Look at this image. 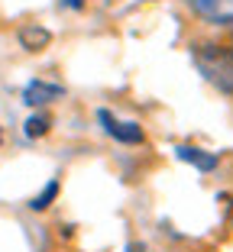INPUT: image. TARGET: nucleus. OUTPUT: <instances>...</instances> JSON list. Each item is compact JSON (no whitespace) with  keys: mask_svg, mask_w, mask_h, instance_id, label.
Segmentation results:
<instances>
[{"mask_svg":"<svg viewBox=\"0 0 233 252\" xmlns=\"http://www.w3.org/2000/svg\"><path fill=\"white\" fill-rule=\"evenodd\" d=\"M98 117H100V123H104L107 136H113V139L127 142V146H136V142H143V129H139V123H127V120H117L110 110H100Z\"/></svg>","mask_w":233,"mask_h":252,"instance_id":"nucleus-2","label":"nucleus"},{"mask_svg":"<svg viewBox=\"0 0 233 252\" xmlns=\"http://www.w3.org/2000/svg\"><path fill=\"white\" fill-rule=\"evenodd\" d=\"M55 194H59V181H49V185H45L42 188V194H36V197H33L30 200V207L33 210H45V207H49V204H52V200H55Z\"/></svg>","mask_w":233,"mask_h":252,"instance_id":"nucleus-7","label":"nucleus"},{"mask_svg":"<svg viewBox=\"0 0 233 252\" xmlns=\"http://www.w3.org/2000/svg\"><path fill=\"white\" fill-rule=\"evenodd\" d=\"M65 91L59 84H45V81H30L26 91H23V100L30 107H39V104H49V100H59Z\"/></svg>","mask_w":233,"mask_h":252,"instance_id":"nucleus-5","label":"nucleus"},{"mask_svg":"<svg viewBox=\"0 0 233 252\" xmlns=\"http://www.w3.org/2000/svg\"><path fill=\"white\" fill-rule=\"evenodd\" d=\"M191 10L198 16L211 23H224V26H233V0H188Z\"/></svg>","mask_w":233,"mask_h":252,"instance_id":"nucleus-3","label":"nucleus"},{"mask_svg":"<svg viewBox=\"0 0 233 252\" xmlns=\"http://www.w3.org/2000/svg\"><path fill=\"white\" fill-rule=\"evenodd\" d=\"M195 65L217 91L233 94V32L220 42H204L195 49Z\"/></svg>","mask_w":233,"mask_h":252,"instance_id":"nucleus-1","label":"nucleus"},{"mask_svg":"<svg viewBox=\"0 0 233 252\" xmlns=\"http://www.w3.org/2000/svg\"><path fill=\"white\" fill-rule=\"evenodd\" d=\"M62 3H65L68 10H81L84 7V0H62Z\"/></svg>","mask_w":233,"mask_h":252,"instance_id":"nucleus-9","label":"nucleus"},{"mask_svg":"<svg viewBox=\"0 0 233 252\" xmlns=\"http://www.w3.org/2000/svg\"><path fill=\"white\" fill-rule=\"evenodd\" d=\"M175 156L181 158V162H188V165H195L198 171H214L217 168V152H204V149H195V146H178L175 149Z\"/></svg>","mask_w":233,"mask_h":252,"instance_id":"nucleus-4","label":"nucleus"},{"mask_svg":"<svg viewBox=\"0 0 233 252\" xmlns=\"http://www.w3.org/2000/svg\"><path fill=\"white\" fill-rule=\"evenodd\" d=\"M20 42L30 49V52H42L45 45L52 42V32L42 30V26H23L20 30Z\"/></svg>","mask_w":233,"mask_h":252,"instance_id":"nucleus-6","label":"nucleus"},{"mask_svg":"<svg viewBox=\"0 0 233 252\" xmlns=\"http://www.w3.org/2000/svg\"><path fill=\"white\" fill-rule=\"evenodd\" d=\"M49 123H52V120L45 117V113L30 117V120H26V136H33V139H36V136H45V133H49Z\"/></svg>","mask_w":233,"mask_h":252,"instance_id":"nucleus-8","label":"nucleus"}]
</instances>
